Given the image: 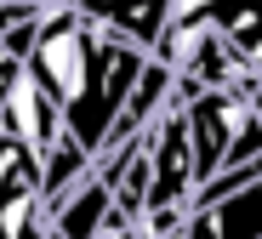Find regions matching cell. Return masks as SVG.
<instances>
[{"instance_id": "cell-13", "label": "cell", "mask_w": 262, "mask_h": 239, "mask_svg": "<svg viewBox=\"0 0 262 239\" xmlns=\"http://www.w3.org/2000/svg\"><path fill=\"white\" fill-rule=\"evenodd\" d=\"M171 239H183V233H171Z\"/></svg>"}, {"instance_id": "cell-14", "label": "cell", "mask_w": 262, "mask_h": 239, "mask_svg": "<svg viewBox=\"0 0 262 239\" xmlns=\"http://www.w3.org/2000/svg\"><path fill=\"white\" fill-rule=\"evenodd\" d=\"M256 80H262V74H256Z\"/></svg>"}, {"instance_id": "cell-6", "label": "cell", "mask_w": 262, "mask_h": 239, "mask_svg": "<svg viewBox=\"0 0 262 239\" xmlns=\"http://www.w3.org/2000/svg\"><path fill=\"white\" fill-rule=\"evenodd\" d=\"M114 216H120L114 188L92 171V177H85L69 200H57V205H52V233H57V239H97Z\"/></svg>"}, {"instance_id": "cell-4", "label": "cell", "mask_w": 262, "mask_h": 239, "mask_svg": "<svg viewBox=\"0 0 262 239\" xmlns=\"http://www.w3.org/2000/svg\"><path fill=\"white\" fill-rule=\"evenodd\" d=\"M85 12H92V23L108 40L154 57L160 40H165V29H171V17H177V0H148V6H85Z\"/></svg>"}, {"instance_id": "cell-3", "label": "cell", "mask_w": 262, "mask_h": 239, "mask_svg": "<svg viewBox=\"0 0 262 239\" xmlns=\"http://www.w3.org/2000/svg\"><path fill=\"white\" fill-rule=\"evenodd\" d=\"M183 114H188V131H194V160H200V188H205V182H216L228 171L239 137L251 131V97H245V85L205 91V97H194Z\"/></svg>"}, {"instance_id": "cell-1", "label": "cell", "mask_w": 262, "mask_h": 239, "mask_svg": "<svg viewBox=\"0 0 262 239\" xmlns=\"http://www.w3.org/2000/svg\"><path fill=\"white\" fill-rule=\"evenodd\" d=\"M154 57L131 52V46L108 40L85 6H52V17L40 23L34 52H29V80L52 97V108L63 114L69 137L80 142L85 154H103L108 137L131 103L137 80L148 74Z\"/></svg>"}, {"instance_id": "cell-7", "label": "cell", "mask_w": 262, "mask_h": 239, "mask_svg": "<svg viewBox=\"0 0 262 239\" xmlns=\"http://www.w3.org/2000/svg\"><path fill=\"white\" fill-rule=\"evenodd\" d=\"M6 131H17L23 142H29V148L40 154V160H46L52 148H57V142L69 137V125H63V114L52 108V97H46V91H40L29 74H23V85H17V97H12V108H6Z\"/></svg>"}, {"instance_id": "cell-2", "label": "cell", "mask_w": 262, "mask_h": 239, "mask_svg": "<svg viewBox=\"0 0 262 239\" xmlns=\"http://www.w3.org/2000/svg\"><path fill=\"white\" fill-rule=\"evenodd\" d=\"M0 239H57L40 154L6 125H0Z\"/></svg>"}, {"instance_id": "cell-11", "label": "cell", "mask_w": 262, "mask_h": 239, "mask_svg": "<svg viewBox=\"0 0 262 239\" xmlns=\"http://www.w3.org/2000/svg\"><path fill=\"white\" fill-rule=\"evenodd\" d=\"M97 239H148V233H143L137 222H125V216H114V222H108V228H103Z\"/></svg>"}, {"instance_id": "cell-9", "label": "cell", "mask_w": 262, "mask_h": 239, "mask_svg": "<svg viewBox=\"0 0 262 239\" xmlns=\"http://www.w3.org/2000/svg\"><path fill=\"white\" fill-rule=\"evenodd\" d=\"M23 57H12L6 46H0V125H6V108H12V97H17V85H23Z\"/></svg>"}, {"instance_id": "cell-10", "label": "cell", "mask_w": 262, "mask_h": 239, "mask_svg": "<svg viewBox=\"0 0 262 239\" xmlns=\"http://www.w3.org/2000/svg\"><path fill=\"white\" fill-rule=\"evenodd\" d=\"M52 6H0V40L17 34V29H34V23H46Z\"/></svg>"}, {"instance_id": "cell-8", "label": "cell", "mask_w": 262, "mask_h": 239, "mask_svg": "<svg viewBox=\"0 0 262 239\" xmlns=\"http://www.w3.org/2000/svg\"><path fill=\"white\" fill-rule=\"evenodd\" d=\"M216 34L245 74H262V6H216Z\"/></svg>"}, {"instance_id": "cell-12", "label": "cell", "mask_w": 262, "mask_h": 239, "mask_svg": "<svg viewBox=\"0 0 262 239\" xmlns=\"http://www.w3.org/2000/svg\"><path fill=\"white\" fill-rule=\"evenodd\" d=\"M245 97H251V120L262 125V80H245Z\"/></svg>"}, {"instance_id": "cell-5", "label": "cell", "mask_w": 262, "mask_h": 239, "mask_svg": "<svg viewBox=\"0 0 262 239\" xmlns=\"http://www.w3.org/2000/svg\"><path fill=\"white\" fill-rule=\"evenodd\" d=\"M183 239H262V182L256 188H239L234 200L194 205Z\"/></svg>"}]
</instances>
